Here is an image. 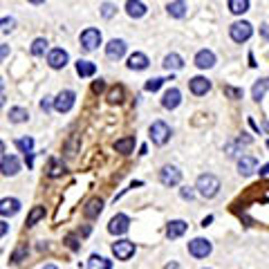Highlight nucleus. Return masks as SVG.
Here are the masks:
<instances>
[{
  "label": "nucleus",
  "instance_id": "29",
  "mask_svg": "<svg viewBox=\"0 0 269 269\" xmlns=\"http://www.w3.org/2000/svg\"><path fill=\"white\" fill-rule=\"evenodd\" d=\"M41 218H45V206H34V209L30 211V215H27V227H34V224L38 222Z\"/></svg>",
  "mask_w": 269,
  "mask_h": 269
},
{
  "label": "nucleus",
  "instance_id": "20",
  "mask_svg": "<svg viewBox=\"0 0 269 269\" xmlns=\"http://www.w3.org/2000/svg\"><path fill=\"white\" fill-rule=\"evenodd\" d=\"M126 12H128V16L130 18H142V16H146V5L139 3V0H128Z\"/></svg>",
  "mask_w": 269,
  "mask_h": 269
},
{
  "label": "nucleus",
  "instance_id": "33",
  "mask_svg": "<svg viewBox=\"0 0 269 269\" xmlns=\"http://www.w3.org/2000/svg\"><path fill=\"white\" fill-rule=\"evenodd\" d=\"M63 173H65V166L61 164V162L50 160V168H47V175H50V177H59V175H63Z\"/></svg>",
  "mask_w": 269,
  "mask_h": 269
},
{
  "label": "nucleus",
  "instance_id": "19",
  "mask_svg": "<svg viewBox=\"0 0 269 269\" xmlns=\"http://www.w3.org/2000/svg\"><path fill=\"white\" fill-rule=\"evenodd\" d=\"M101 211H103V200H101V198H92L88 204H85L83 215H85V218H90V220H94Z\"/></svg>",
  "mask_w": 269,
  "mask_h": 269
},
{
  "label": "nucleus",
  "instance_id": "55",
  "mask_svg": "<svg viewBox=\"0 0 269 269\" xmlns=\"http://www.w3.org/2000/svg\"><path fill=\"white\" fill-rule=\"evenodd\" d=\"M267 81H269V79H267Z\"/></svg>",
  "mask_w": 269,
  "mask_h": 269
},
{
  "label": "nucleus",
  "instance_id": "15",
  "mask_svg": "<svg viewBox=\"0 0 269 269\" xmlns=\"http://www.w3.org/2000/svg\"><path fill=\"white\" fill-rule=\"evenodd\" d=\"M195 65H198L200 70H209V67L215 65V54L211 50H200L198 54H195Z\"/></svg>",
  "mask_w": 269,
  "mask_h": 269
},
{
  "label": "nucleus",
  "instance_id": "38",
  "mask_svg": "<svg viewBox=\"0 0 269 269\" xmlns=\"http://www.w3.org/2000/svg\"><path fill=\"white\" fill-rule=\"evenodd\" d=\"M114 12H117V9H114V5H110V3L101 5V16H103V18H112Z\"/></svg>",
  "mask_w": 269,
  "mask_h": 269
},
{
  "label": "nucleus",
  "instance_id": "16",
  "mask_svg": "<svg viewBox=\"0 0 269 269\" xmlns=\"http://www.w3.org/2000/svg\"><path fill=\"white\" fill-rule=\"evenodd\" d=\"M18 211H21V202H18L16 198H5L0 200V215H16Z\"/></svg>",
  "mask_w": 269,
  "mask_h": 269
},
{
  "label": "nucleus",
  "instance_id": "54",
  "mask_svg": "<svg viewBox=\"0 0 269 269\" xmlns=\"http://www.w3.org/2000/svg\"><path fill=\"white\" fill-rule=\"evenodd\" d=\"M0 92H3V79H0Z\"/></svg>",
  "mask_w": 269,
  "mask_h": 269
},
{
  "label": "nucleus",
  "instance_id": "53",
  "mask_svg": "<svg viewBox=\"0 0 269 269\" xmlns=\"http://www.w3.org/2000/svg\"><path fill=\"white\" fill-rule=\"evenodd\" d=\"M5 151V146H3V142H0V153H3Z\"/></svg>",
  "mask_w": 269,
  "mask_h": 269
},
{
  "label": "nucleus",
  "instance_id": "28",
  "mask_svg": "<svg viewBox=\"0 0 269 269\" xmlns=\"http://www.w3.org/2000/svg\"><path fill=\"white\" fill-rule=\"evenodd\" d=\"M164 67L166 70H182V67H184V61H182L180 54H168L164 59Z\"/></svg>",
  "mask_w": 269,
  "mask_h": 269
},
{
  "label": "nucleus",
  "instance_id": "24",
  "mask_svg": "<svg viewBox=\"0 0 269 269\" xmlns=\"http://www.w3.org/2000/svg\"><path fill=\"white\" fill-rule=\"evenodd\" d=\"M94 72H97V65L92 61H83V59L76 61V74L79 76H92Z\"/></svg>",
  "mask_w": 269,
  "mask_h": 269
},
{
  "label": "nucleus",
  "instance_id": "40",
  "mask_svg": "<svg viewBox=\"0 0 269 269\" xmlns=\"http://www.w3.org/2000/svg\"><path fill=\"white\" fill-rule=\"evenodd\" d=\"M103 90H105V83H103V81H94V83H92V92L94 94H99V92H103Z\"/></svg>",
  "mask_w": 269,
  "mask_h": 269
},
{
  "label": "nucleus",
  "instance_id": "35",
  "mask_svg": "<svg viewBox=\"0 0 269 269\" xmlns=\"http://www.w3.org/2000/svg\"><path fill=\"white\" fill-rule=\"evenodd\" d=\"M162 85H164V79H160V76H157V79H151V81H148V83H146V90H148V92H157Z\"/></svg>",
  "mask_w": 269,
  "mask_h": 269
},
{
  "label": "nucleus",
  "instance_id": "27",
  "mask_svg": "<svg viewBox=\"0 0 269 269\" xmlns=\"http://www.w3.org/2000/svg\"><path fill=\"white\" fill-rule=\"evenodd\" d=\"M30 119V112H27L25 108H12L9 110V121L12 123H23Z\"/></svg>",
  "mask_w": 269,
  "mask_h": 269
},
{
  "label": "nucleus",
  "instance_id": "18",
  "mask_svg": "<svg viewBox=\"0 0 269 269\" xmlns=\"http://www.w3.org/2000/svg\"><path fill=\"white\" fill-rule=\"evenodd\" d=\"M186 229H189V224H186L184 220H173V222H168V227H166V235L171 240H175V238H180V235H184Z\"/></svg>",
  "mask_w": 269,
  "mask_h": 269
},
{
  "label": "nucleus",
  "instance_id": "45",
  "mask_svg": "<svg viewBox=\"0 0 269 269\" xmlns=\"http://www.w3.org/2000/svg\"><path fill=\"white\" fill-rule=\"evenodd\" d=\"M7 231H9V224H7V222H3V220H0V238H3V235L7 233Z\"/></svg>",
  "mask_w": 269,
  "mask_h": 269
},
{
  "label": "nucleus",
  "instance_id": "26",
  "mask_svg": "<svg viewBox=\"0 0 269 269\" xmlns=\"http://www.w3.org/2000/svg\"><path fill=\"white\" fill-rule=\"evenodd\" d=\"M267 88H269V81H267V79L256 81V83H253V88H251V97H253V101H260L262 97H265Z\"/></svg>",
  "mask_w": 269,
  "mask_h": 269
},
{
  "label": "nucleus",
  "instance_id": "8",
  "mask_svg": "<svg viewBox=\"0 0 269 269\" xmlns=\"http://www.w3.org/2000/svg\"><path fill=\"white\" fill-rule=\"evenodd\" d=\"M67 61H70V56H67V52L63 50V47H54V50H50V54H47V63H50L52 70H61V67H65Z\"/></svg>",
  "mask_w": 269,
  "mask_h": 269
},
{
  "label": "nucleus",
  "instance_id": "42",
  "mask_svg": "<svg viewBox=\"0 0 269 269\" xmlns=\"http://www.w3.org/2000/svg\"><path fill=\"white\" fill-rule=\"evenodd\" d=\"M76 139H79V137L74 134V137H72V142L67 144V155H74V153H76Z\"/></svg>",
  "mask_w": 269,
  "mask_h": 269
},
{
  "label": "nucleus",
  "instance_id": "37",
  "mask_svg": "<svg viewBox=\"0 0 269 269\" xmlns=\"http://www.w3.org/2000/svg\"><path fill=\"white\" fill-rule=\"evenodd\" d=\"M27 253V242H23L21 247L16 249V251H14V256H12V262H21L23 260V256H25Z\"/></svg>",
  "mask_w": 269,
  "mask_h": 269
},
{
  "label": "nucleus",
  "instance_id": "46",
  "mask_svg": "<svg viewBox=\"0 0 269 269\" xmlns=\"http://www.w3.org/2000/svg\"><path fill=\"white\" fill-rule=\"evenodd\" d=\"M260 34H262V38H265V41H269V25H262L260 27Z\"/></svg>",
  "mask_w": 269,
  "mask_h": 269
},
{
  "label": "nucleus",
  "instance_id": "34",
  "mask_svg": "<svg viewBox=\"0 0 269 269\" xmlns=\"http://www.w3.org/2000/svg\"><path fill=\"white\" fill-rule=\"evenodd\" d=\"M108 101H110V103H121V101H123V88H121V85H114V88L110 90V92H108Z\"/></svg>",
  "mask_w": 269,
  "mask_h": 269
},
{
  "label": "nucleus",
  "instance_id": "31",
  "mask_svg": "<svg viewBox=\"0 0 269 269\" xmlns=\"http://www.w3.org/2000/svg\"><path fill=\"white\" fill-rule=\"evenodd\" d=\"M16 148L21 153H25V155H30L32 148H34V139L32 137H23V139H16Z\"/></svg>",
  "mask_w": 269,
  "mask_h": 269
},
{
  "label": "nucleus",
  "instance_id": "13",
  "mask_svg": "<svg viewBox=\"0 0 269 269\" xmlns=\"http://www.w3.org/2000/svg\"><path fill=\"white\" fill-rule=\"evenodd\" d=\"M189 88L195 97H202V94H206L211 90V81L204 79V76H193V79L189 81Z\"/></svg>",
  "mask_w": 269,
  "mask_h": 269
},
{
  "label": "nucleus",
  "instance_id": "44",
  "mask_svg": "<svg viewBox=\"0 0 269 269\" xmlns=\"http://www.w3.org/2000/svg\"><path fill=\"white\" fill-rule=\"evenodd\" d=\"M50 108H52V97H45L41 101V110H45V112H47Z\"/></svg>",
  "mask_w": 269,
  "mask_h": 269
},
{
  "label": "nucleus",
  "instance_id": "30",
  "mask_svg": "<svg viewBox=\"0 0 269 269\" xmlns=\"http://www.w3.org/2000/svg\"><path fill=\"white\" fill-rule=\"evenodd\" d=\"M227 7L231 9L233 14H244L249 9V0H229Z\"/></svg>",
  "mask_w": 269,
  "mask_h": 269
},
{
  "label": "nucleus",
  "instance_id": "32",
  "mask_svg": "<svg viewBox=\"0 0 269 269\" xmlns=\"http://www.w3.org/2000/svg\"><path fill=\"white\" fill-rule=\"evenodd\" d=\"M47 50V41L45 38H36V41L32 43V56H43Z\"/></svg>",
  "mask_w": 269,
  "mask_h": 269
},
{
  "label": "nucleus",
  "instance_id": "10",
  "mask_svg": "<svg viewBox=\"0 0 269 269\" xmlns=\"http://www.w3.org/2000/svg\"><path fill=\"white\" fill-rule=\"evenodd\" d=\"M126 54V41H121V38H112V41L105 45V56L112 61L121 59V56Z\"/></svg>",
  "mask_w": 269,
  "mask_h": 269
},
{
  "label": "nucleus",
  "instance_id": "5",
  "mask_svg": "<svg viewBox=\"0 0 269 269\" xmlns=\"http://www.w3.org/2000/svg\"><path fill=\"white\" fill-rule=\"evenodd\" d=\"M74 101H76V94L72 92V90H63V92H59L56 94V99H54V110L56 112H70L72 110V105H74Z\"/></svg>",
  "mask_w": 269,
  "mask_h": 269
},
{
  "label": "nucleus",
  "instance_id": "47",
  "mask_svg": "<svg viewBox=\"0 0 269 269\" xmlns=\"http://www.w3.org/2000/svg\"><path fill=\"white\" fill-rule=\"evenodd\" d=\"M67 244H70V249H79V244H76L74 235H70V238H67Z\"/></svg>",
  "mask_w": 269,
  "mask_h": 269
},
{
  "label": "nucleus",
  "instance_id": "11",
  "mask_svg": "<svg viewBox=\"0 0 269 269\" xmlns=\"http://www.w3.org/2000/svg\"><path fill=\"white\" fill-rule=\"evenodd\" d=\"M112 253L119 260H128L134 253V242H130V240H119V242L112 244Z\"/></svg>",
  "mask_w": 269,
  "mask_h": 269
},
{
  "label": "nucleus",
  "instance_id": "21",
  "mask_svg": "<svg viewBox=\"0 0 269 269\" xmlns=\"http://www.w3.org/2000/svg\"><path fill=\"white\" fill-rule=\"evenodd\" d=\"M128 67H130V70H146L148 67V56L142 54V52H134L130 59H128Z\"/></svg>",
  "mask_w": 269,
  "mask_h": 269
},
{
  "label": "nucleus",
  "instance_id": "1",
  "mask_svg": "<svg viewBox=\"0 0 269 269\" xmlns=\"http://www.w3.org/2000/svg\"><path fill=\"white\" fill-rule=\"evenodd\" d=\"M195 189H198V193L202 195V198H215L218 191H220V180L215 175H211V173H204V175L198 177Z\"/></svg>",
  "mask_w": 269,
  "mask_h": 269
},
{
  "label": "nucleus",
  "instance_id": "7",
  "mask_svg": "<svg viewBox=\"0 0 269 269\" xmlns=\"http://www.w3.org/2000/svg\"><path fill=\"white\" fill-rule=\"evenodd\" d=\"M128 229H130V218H128L126 213H117L108 224V231L112 235H121V233H126Z\"/></svg>",
  "mask_w": 269,
  "mask_h": 269
},
{
  "label": "nucleus",
  "instance_id": "14",
  "mask_svg": "<svg viewBox=\"0 0 269 269\" xmlns=\"http://www.w3.org/2000/svg\"><path fill=\"white\" fill-rule=\"evenodd\" d=\"M182 103V92L177 88H171L164 92V99H162V105H164L166 110H175L177 105Z\"/></svg>",
  "mask_w": 269,
  "mask_h": 269
},
{
  "label": "nucleus",
  "instance_id": "12",
  "mask_svg": "<svg viewBox=\"0 0 269 269\" xmlns=\"http://www.w3.org/2000/svg\"><path fill=\"white\" fill-rule=\"evenodd\" d=\"M21 171V162H18V157H14V155H5L3 160H0V173L3 175H16V173Z\"/></svg>",
  "mask_w": 269,
  "mask_h": 269
},
{
  "label": "nucleus",
  "instance_id": "36",
  "mask_svg": "<svg viewBox=\"0 0 269 269\" xmlns=\"http://www.w3.org/2000/svg\"><path fill=\"white\" fill-rule=\"evenodd\" d=\"M14 27H16L14 18H0V32H12Z\"/></svg>",
  "mask_w": 269,
  "mask_h": 269
},
{
  "label": "nucleus",
  "instance_id": "22",
  "mask_svg": "<svg viewBox=\"0 0 269 269\" xmlns=\"http://www.w3.org/2000/svg\"><path fill=\"white\" fill-rule=\"evenodd\" d=\"M88 269H112V260L99 256V253H92L88 260Z\"/></svg>",
  "mask_w": 269,
  "mask_h": 269
},
{
  "label": "nucleus",
  "instance_id": "2",
  "mask_svg": "<svg viewBox=\"0 0 269 269\" xmlns=\"http://www.w3.org/2000/svg\"><path fill=\"white\" fill-rule=\"evenodd\" d=\"M148 132H151V139L155 146H164L168 139H171V126H168L166 121H153Z\"/></svg>",
  "mask_w": 269,
  "mask_h": 269
},
{
  "label": "nucleus",
  "instance_id": "43",
  "mask_svg": "<svg viewBox=\"0 0 269 269\" xmlns=\"http://www.w3.org/2000/svg\"><path fill=\"white\" fill-rule=\"evenodd\" d=\"M7 56H9V45H3V43H0V63H3Z\"/></svg>",
  "mask_w": 269,
  "mask_h": 269
},
{
  "label": "nucleus",
  "instance_id": "23",
  "mask_svg": "<svg viewBox=\"0 0 269 269\" xmlns=\"http://www.w3.org/2000/svg\"><path fill=\"white\" fill-rule=\"evenodd\" d=\"M132 148H134V137H123L114 142V151L121 153V155H130Z\"/></svg>",
  "mask_w": 269,
  "mask_h": 269
},
{
  "label": "nucleus",
  "instance_id": "51",
  "mask_svg": "<svg viewBox=\"0 0 269 269\" xmlns=\"http://www.w3.org/2000/svg\"><path fill=\"white\" fill-rule=\"evenodd\" d=\"M164 269H177V262H171V265H166Z\"/></svg>",
  "mask_w": 269,
  "mask_h": 269
},
{
  "label": "nucleus",
  "instance_id": "50",
  "mask_svg": "<svg viewBox=\"0 0 269 269\" xmlns=\"http://www.w3.org/2000/svg\"><path fill=\"white\" fill-rule=\"evenodd\" d=\"M5 105V92H0V108Z\"/></svg>",
  "mask_w": 269,
  "mask_h": 269
},
{
  "label": "nucleus",
  "instance_id": "39",
  "mask_svg": "<svg viewBox=\"0 0 269 269\" xmlns=\"http://www.w3.org/2000/svg\"><path fill=\"white\" fill-rule=\"evenodd\" d=\"M224 94H227V97H231V99H242V90L231 88V85H224Z\"/></svg>",
  "mask_w": 269,
  "mask_h": 269
},
{
  "label": "nucleus",
  "instance_id": "4",
  "mask_svg": "<svg viewBox=\"0 0 269 269\" xmlns=\"http://www.w3.org/2000/svg\"><path fill=\"white\" fill-rule=\"evenodd\" d=\"M81 45H83L85 52H92L101 45V32L94 30V27H88V30L81 32Z\"/></svg>",
  "mask_w": 269,
  "mask_h": 269
},
{
  "label": "nucleus",
  "instance_id": "52",
  "mask_svg": "<svg viewBox=\"0 0 269 269\" xmlns=\"http://www.w3.org/2000/svg\"><path fill=\"white\" fill-rule=\"evenodd\" d=\"M43 269H59V267H54V265H45Z\"/></svg>",
  "mask_w": 269,
  "mask_h": 269
},
{
  "label": "nucleus",
  "instance_id": "48",
  "mask_svg": "<svg viewBox=\"0 0 269 269\" xmlns=\"http://www.w3.org/2000/svg\"><path fill=\"white\" fill-rule=\"evenodd\" d=\"M211 222H213V215H209V218H204V220H202V227H209Z\"/></svg>",
  "mask_w": 269,
  "mask_h": 269
},
{
  "label": "nucleus",
  "instance_id": "25",
  "mask_svg": "<svg viewBox=\"0 0 269 269\" xmlns=\"http://www.w3.org/2000/svg\"><path fill=\"white\" fill-rule=\"evenodd\" d=\"M166 12H168V16H173V18H184L186 16V3H168Z\"/></svg>",
  "mask_w": 269,
  "mask_h": 269
},
{
  "label": "nucleus",
  "instance_id": "41",
  "mask_svg": "<svg viewBox=\"0 0 269 269\" xmlns=\"http://www.w3.org/2000/svg\"><path fill=\"white\" fill-rule=\"evenodd\" d=\"M180 195H182L184 200H193V198H195L193 189H189V186H186V189H182V191H180Z\"/></svg>",
  "mask_w": 269,
  "mask_h": 269
},
{
  "label": "nucleus",
  "instance_id": "9",
  "mask_svg": "<svg viewBox=\"0 0 269 269\" xmlns=\"http://www.w3.org/2000/svg\"><path fill=\"white\" fill-rule=\"evenodd\" d=\"M180 180H182V173H180V168L177 166H164L160 171V182L164 186H177L180 184Z\"/></svg>",
  "mask_w": 269,
  "mask_h": 269
},
{
  "label": "nucleus",
  "instance_id": "3",
  "mask_svg": "<svg viewBox=\"0 0 269 269\" xmlns=\"http://www.w3.org/2000/svg\"><path fill=\"white\" fill-rule=\"evenodd\" d=\"M229 34H231V38L235 43H244V41L251 38L253 27H251V23H247V21H238V23H233V25L229 27Z\"/></svg>",
  "mask_w": 269,
  "mask_h": 269
},
{
  "label": "nucleus",
  "instance_id": "17",
  "mask_svg": "<svg viewBox=\"0 0 269 269\" xmlns=\"http://www.w3.org/2000/svg\"><path fill=\"white\" fill-rule=\"evenodd\" d=\"M256 164L258 162H256V157L253 155H242L238 160V173L240 175H251V173L256 171Z\"/></svg>",
  "mask_w": 269,
  "mask_h": 269
},
{
  "label": "nucleus",
  "instance_id": "6",
  "mask_svg": "<svg viewBox=\"0 0 269 269\" xmlns=\"http://www.w3.org/2000/svg\"><path fill=\"white\" fill-rule=\"evenodd\" d=\"M211 242L206 238H195V240H191L189 242V253L193 258H206L211 253Z\"/></svg>",
  "mask_w": 269,
  "mask_h": 269
},
{
  "label": "nucleus",
  "instance_id": "49",
  "mask_svg": "<svg viewBox=\"0 0 269 269\" xmlns=\"http://www.w3.org/2000/svg\"><path fill=\"white\" fill-rule=\"evenodd\" d=\"M258 173H260V175H267V173H269V164H265V166H262Z\"/></svg>",
  "mask_w": 269,
  "mask_h": 269
}]
</instances>
